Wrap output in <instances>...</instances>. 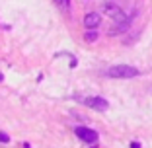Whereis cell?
I'll use <instances>...</instances> for the list:
<instances>
[{
    "mask_svg": "<svg viewBox=\"0 0 152 148\" xmlns=\"http://www.w3.org/2000/svg\"><path fill=\"white\" fill-rule=\"evenodd\" d=\"M107 76L117 78V80H127V78L139 76V70L131 64H113V66L107 68Z\"/></svg>",
    "mask_w": 152,
    "mask_h": 148,
    "instance_id": "obj_1",
    "label": "cell"
},
{
    "mask_svg": "<svg viewBox=\"0 0 152 148\" xmlns=\"http://www.w3.org/2000/svg\"><path fill=\"white\" fill-rule=\"evenodd\" d=\"M102 14L105 16V18H111L113 22H117V23H123L127 20L125 12H123L115 2H103L102 4Z\"/></svg>",
    "mask_w": 152,
    "mask_h": 148,
    "instance_id": "obj_2",
    "label": "cell"
},
{
    "mask_svg": "<svg viewBox=\"0 0 152 148\" xmlns=\"http://www.w3.org/2000/svg\"><path fill=\"white\" fill-rule=\"evenodd\" d=\"M82 103L96 109V111H107L109 109V101L105 98H102V96H88V98L82 99Z\"/></svg>",
    "mask_w": 152,
    "mask_h": 148,
    "instance_id": "obj_3",
    "label": "cell"
},
{
    "mask_svg": "<svg viewBox=\"0 0 152 148\" xmlns=\"http://www.w3.org/2000/svg\"><path fill=\"white\" fill-rule=\"evenodd\" d=\"M74 133H76V136L80 140H84L86 144H96L98 142V133H96L94 129H90V127H76L74 129Z\"/></svg>",
    "mask_w": 152,
    "mask_h": 148,
    "instance_id": "obj_4",
    "label": "cell"
},
{
    "mask_svg": "<svg viewBox=\"0 0 152 148\" xmlns=\"http://www.w3.org/2000/svg\"><path fill=\"white\" fill-rule=\"evenodd\" d=\"M99 23H102V14L90 12V14H86V16H84V26H86V29H96Z\"/></svg>",
    "mask_w": 152,
    "mask_h": 148,
    "instance_id": "obj_5",
    "label": "cell"
},
{
    "mask_svg": "<svg viewBox=\"0 0 152 148\" xmlns=\"http://www.w3.org/2000/svg\"><path fill=\"white\" fill-rule=\"evenodd\" d=\"M131 22H133V14H131V16L123 23H117L115 27H111V29H109V35H119V33L127 31V29H129V26H131Z\"/></svg>",
    "mask_w": 152,
    "mask_h": 148,
    "instance_id": "obj_6",
    "label": "cell"
},
{
    "mask_svg": "<svg viewBox=\"0 0 152 148\" xmlns=\"http://www.w3.org/2000/svg\"><path fill=\"white\" fill-rule=\"evenodd\" d=\"M98 31H96V29H88V31L84 33V39L86 41H90V43H94V41H98Z\"/></svg>",
    "mask_w": 152,
    "mask_h": 148,
    "instance_id": "obj_7",
    "label": "cell"
},
{
    "mask_svg": "<svg viewBox=\"0 0 152 148\" xmlns=\"http://www.w3.org/2000/svg\"><path fill=\"white\" fill-rule=\"evenodd\" d=\"M61 8H68V4H70V0H55Z\"/></svg>",
    "mask_w": 152,
    "mask_h": 148,
    "instance_id": "obj_8",
    "label": "cell"
},
{
    "mask_svg": "<svg viewBox=\"0 0 152 148\" xmlns=\"http://www.w3.org/2000/svg\"><path fill=\"white\" fill-rule=\"evenodd\" d=\"M0 142H10V136L8 135H6V133H2V131H0Z\"/></svg>",
    "mask_w": 152,
    "mask_h": 148,
    "instance_id": "obj_9",
    "label": "cell"
},
{
    "mask_svg": "<svg viewBox=\"0 0 152 148\" xmlns=\"http://www.w3.org/2000/svg\"><path fill=\"white\" fill-rule=\"evenodd\" d=\"M131 148H140V142H137V140H134V142H131Z\"/></svg>",
    "mask_w": 152,
    "mask_h": 148,
    "instance_id": "obj_10",
    "label": "cell"
},
{
    "mask_svg": "<svg viewBox=\"0 0 152 148\" xmlns=\"http://www.w3.org/2000/svg\"><path fill=\"white\" fill-rule=\"evenodd\" d=\"M2 80H4V74H2V72H0V82H2Z\"/></svg>",
    "mask_w": 152,
    "mask_h": 148,
    "instance_id": "obj_11",
    "label": "cell"
}]
</instances>
